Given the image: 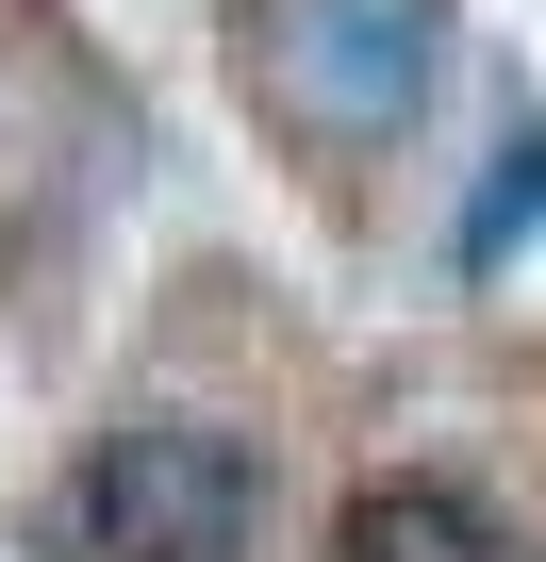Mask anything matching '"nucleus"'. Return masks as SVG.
I'll list each match as a JSON object with an SVG mask.
<instances>
[{
	"instance_id": "obj_1",
	"label": "nucleus",
	"mask_w": 546,
	"mask_h": 562,
	"mask_svg": "<svg viewBox=\"0 0 546 562\" xmlns=\"http://www.w3.org/2000/svg\"><path fill=\"white\" fill-rule=\"evenodd\" d=\"M248 67H265V100L282 116H315V133H398L414 100H431V67H447V0H265L248 18Z\"/></svg>"
},
{
	"instance_id": "obj_2",
	"label": "nucleus",
	"mask_w": 546,
	"mask_h": 562,
	"mask_svg": "<svg viewBox=\"0 0 546 562\" xmlns=\"http://www.w3.org/2000/svg\"><path fill=\"white\" fill-rule=\"evenodd\" d=\"M83 513H100L116 562H232L248 546V463L215 430H116L100 480H83Z\"/></svg>"
},
{
	"instance_id": "obj_3",
	"label": "nucleus",
	"mask_w": 546,
	"mask_h": 562,
	"mask_svg": "<svg viewBox=\"0 0 546 562\" xmlns=\"http://www.w3.org/2000/svg\"><path fill=\"white\" fill-rule=\"evenodd\" d=\"M348 562H513L464 496H431V480H398V496H365L348 513Z\"/></svg>"
}]
</instances>
